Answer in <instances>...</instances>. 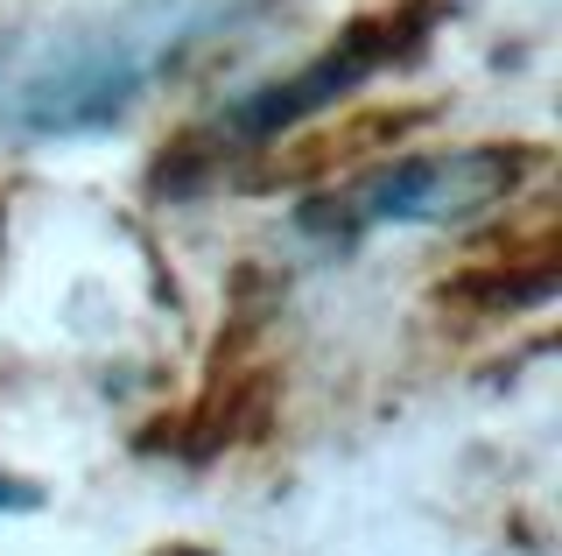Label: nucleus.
Instances as JSON below:
<instances>
[{
    "instance_id": "3",
    "label": "nucleus",
    "mask_w": 562,
    "mask_h": 556,
    "mask_svg": "<svg viewBox=\"0 0 562 556\" xmlns=\"http://www.w3.org/2000/svg\"><path fill=\"white\" fill-rule=\"evenodd\" d=\"M535 155L506 148V142H464V148H429V155H401V163L373 169V177L345 184V198L316 204L310 225H330L338 240L366 233V225H464L506 204L527 177Z\"/></svg>"
},
{
    "instance_id": "1",
    "label": "nucleus",
    "mask_w": 562,
    "mask_h": 556,
    "mask_svg": "<svg viewBox=\"0 0 562 556\" xmlns=\"http://www.w3.org/2000/svg\"><path fill=\"white\" fill-rule=\"evenodd\" d=\"M225 14H233V0H127L120 14L49 43V57L22 71L8 107L29 134H99L127 120L140 92L176 57H190V43L218 29Z\"/></svg>"
},
{
    "instance_id": "4",
    "label": "nucleus",
    "mask_w": 562,
    "mask_h": 556,
    "mask_svg": "<svg viewBox=\"0 0 562 556\" xmlns=\"http://www.w3.org/2000/svg\"><path fill=\"white\" fill-rule=\"evenodd\" d=\"M29 508H43V493H35V486H22V479H8V472H0V514H29Z\"/></svg>"
},
{
    "instance_id": "2",
    "label": "nucleus",
    "mask_w": 562,
    "mask_h": 556,
    "mask_svg": "<svg viewBox=\"0 0 562 556\" xmlns=\"http://www.w3.org/2000/svg\"><path fill=\"white\" fill-rule=\"evenodd\" d=\"M422 29H429V14H408V8H386V14H366V22H351L330 49H316L310 64H295V71H281L274 85H260V92L233 99L211 127L190 142V155H211V163H233V155H254V148H274L281 134H295L303 120H316L324 107H338L351 99L366 78L394 71L401 57L422 43Z\"/></svg>"
}]
</instances>
